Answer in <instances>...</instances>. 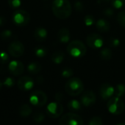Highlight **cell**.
Here are the masks:
<instances>
[{"instance_id":"cell-5","label":"cell","mask_w":125,"mask_h":125,"mask_svg":"<svg viewBox=\"0 0 125 125\" xmlns=\"http://www.w3.org/2000/svg\"><path fill=\"white\" fill-rule=\"evenodd\" d=\"M30 15L24 10H18L13 14V21L18 26H24L29 23Z\"/></svg>"},{"instance_id":"cell-8","label":"cell","mask_w":125,"mask_h":125,"mask_svg":"<svg viewBox=\"0 0 125 125\" xmlns=\"http://www.w3.org/2000/svg\"><path fill=\"white\" fill-rule=\"evenodd\" d=\"M63 112V106L59 102L50 103L46 107L47 115L52 119H57L60 117Z\"/></svg>"},{"instance_id":"cell-20","label":"cell","mask_w":125,"mask_h":125,"mask_svg":"<svg viewBox=\"0 0 125 125\" xmlns=\"http://www.w3.org/2000/svg\"><path fill=\"white\" fill-rule=\"evenodd\" d=\"M82 105H83V104L81 103H80L77 100H70L68 103V105H67L68 108L70 111H80L81 108H82Z\"/></svg>"},{"instance_id":"cell-15","label":"cell","mask_w":125,"mask_h":125,"mask_svg":"<svg viewBox=\"0 0 125 125\" xmlns=\"http://www.w3.org/2000/svg\"><path fill=\"white\" fill-rule=\"evenodd\" d=\"M96 28L102 33L108 32L111 29V24L105 18H100L96 22Z\"/></svg>"},{"instance_id":"cell-14","label":"cell","mask_w":125,"mask_h":125,"mask_svg":"<svg viewBox=\"0 0 125 125\" xmlns=\"http://www.w3.org/2000/svg\"><path fill=\"white\" fill-rule=\"evenodd\" d=\"M114 87L111 85L110 83H103L100 87V95L102 98L105 100H110L111 97H113V95H114Z\"/></svg>"},{"instance_id":"cell-33","label":"cell","mask_w":125,"mask_h":125,"mask_svg":"<svg viewBox=\"0 0 125 125\" xmlns=\"http://www.w3.org/2000/svg\"><path fill=\"white\" fill-rule=\"evenodd\" d=\"M12 35H13V32L10 30L5 29L1 31L0 37L2 40H8L9 38H10L12 37Z\"/></svg>"},{"instance_id":"cell-30","label":"cell","mask_w":125,"mask_h":125,"mask_svg":"<svg viewBox=\"0 0 125 125\" xmlns=\"http://www.w3.org/2000/svg\"><path fill=\"white\" fill-rule=\"evenodd\" d=\"M111 3L113 8L120 9L124 6L125 3V0H111Z\"/></svg>"},{"instance_id":"cell-28","label":"cell","mask_w":125,"mask_h":125,"mask_svg":"<svg viewBox=\"0 0 125 125\" xmlns=\"http://www.w3.org/2000/svg\"><path fill=\"white\" fill-rule=\"evenodd\" d=\"M74 74V71L70 67H66L64 68L62 72H61V75L65 78H71Z\"/></svg>"},{"instance_id":"cell-12","label":"cell","mask_w":125,"mask_h":125,"mask_svg":"<svg viewBox=\"0 0 125 125\" xmlns=\"http://www.w3.org/2000/svg\"><path fill=\"white\" fill-rule=\"evenodd\" d=\"M18 88L21 91L31 90L34 86V81L29 76H22L17 82Z\"/></svg>"},{"instance_id":"cell-18","label":"cell","mask_w":125,"mask_h":125,"mask_svg":"<svg viewBox=\"0 0 125 125\" xmlns=\"http://www.w3.org/2000/svg\"><path fill=\"white\" fill-rule=\"evenodd\" d=\"M41 69H42L41 65L38 62H35L29 63L27 66V70L32 75H36L39 73L41 71Z\"/></svg>"},{"instance_id":"cell-22","label":"cell","mask_w":125,"mask_h":125,"mask_svg":"<svg viewBox=\"0 0 125 125\" xmlns=\"http://www.w3.org/2000/svg\"><path fill=\"white\" fill-rule=\"evenodd\" d=\"M32 110L31 107L27 104H24L19 108V114L22 117L29 116L32 114Z\"/></svg>"},{"instance_id":"cell-2","label":"cell","mask_w":125,"mask_h":125,"mask_svg":"<svg viewBox=\"0 0 125 125\" xmlns=\"http://www.w3.org/2000/svg\"><path fill=\"white\" fill-rule=\"evenodd\" d=\"M66 51L71 56L74 58H81L86 54L87 48L82 41L76 40L69 43Z\"/></svg>"},{"instance_id":"cell-21","label":"cell","mask_w":125,"mask_h":125,"mask_svg":"<svg viewBox=\"0 0 125 125\" xmlns=\"http://www.w3.org/2000/svg\"><path fill=\"white\" fill-rule=\"evenodd\" d=\"M113 56V53L111 50L108 48H104L100 51V57L104 61H109Z\"/></svg>"},{"instance_id":"cell-36","label":"cell","mask_w":125,"mask_h":125,"mask_svg":"<svg viewBox=\"0 0 125 125\" xmlns=\"http://www.w3.org/2000/svg\"><path fill=\"white\" fill-rule=\"evenodd\" d=\"M14 83H15V81H14V79H13V78H11V77L7 78L4 80V81L3 82V84H4L5 86H7V87H12V86H13Z\"/></svg>"},{"instance_id":"cell-27","label":"cell","mask_w":125,"mask_h":125,"mask_svg":"<svg viewBox=\"0 0 125 125\" xmlns=\"http://www.w3.org/2000/svg\"><path fill=\"white\" fill-rule=\"evenodd\" d=\"M117 21L119 24L125 28V10L121 11L119 12L118 16H117Z\"/></svg>"},{"instance_id":"cell-37","label":"cell","mask_w":125,"mask_h":125,"mask_svg":"<svg viewBox=\"0 0 125 125\" xmlns=\"http://www.w3.org/2000/svg\"><path fill=\"white\" fill-rule=\"evenodd\" d=\"M103 13L105 16L107 17H112L114 15V10L112 7H107L104 10Z\"/></svg>"},{"instance_id":"cell-23","label":"cell","mask_w":125,"mask_h":125,"mask_svg":"<svg viewBox=\"0 0 125 125\" xmlns=\"http://www.w3.org/2000/svg\"><path fill=\"white\" fill-rule=\"evenodd\" d=\"M48 53V49L44 46H38L35 49V54L37 57L43 58Z\"/></svg>"},{"instance_id":"cell-6","label":"cell","mask_w":125,"mask_h":125,"mask_svg":"<svg viewBox=\"0 0 125 125\" xmlns=\"http://www.w3.org/2000/svg\"><path fill=\"white\" fill-rule=\"evenodd\" d=\"M60 125H83V119L74 113L64 114L60 119Z\"/></svg>"},{"instance_id":"cell-24","label":"cell","mask_w":125,"mask_h":125,"mask_svg":"<svg viewBox=\"0 0 125 125\" xmlns=\"http://www.w3.org/2000/svg\"><path fill=\"white\" fill-rule=\"evenodd\" d=\"M114 95L115 97H122L125 94V85L122 83H119L117 84L115 87H114Z\"/></svg>"},{"instance_id":"cell-39","label":"cell","mask_w":125,"mask_h":125,"mask_svg":"<svg viewBox=\"0 0 125 125\" xmlns=\"http://www.w3.org/2000/svg\"><path fill=\"white\" fill-rule=\"evenodd\" d=\"M111 0H97V3L100 5H105L110 3Z\"/></svg>"},{"instance_id":"cell-1","label":"cell","mask_w":125,"mask_h":125,"mask_svg":"<svg viewBox=\"0 0 125 125\" xmlns=\"http://www.w3.org/2000/svg\"><path fill=\"white\" fill-rule=\"evenodd\" d=\"M52 10L56 18L66 19L71 15L72 7L69 0H54L52 4Z\"/></svg>"},{"instance_id":"cell-4","label":"cell","mask_w":125,"mask_h":125,"mask_svg":"<svg viewBox=\"0 0 125 125\" xmlns=\"http://www.w3.org/2000/svg\"><path fill=\"white\" fill-rule=\"evenodd\" d=\"M107 107L108 111L113 115L122 114L125 109L124 101L118 97H113L110 100H108Z\"/></svg>"},{"instance_id":"cell-40","label":"cell","mask_w":125,"mask_h":125,"mask_svg":"<svg viewBox=\"0 0 125 125\" xmlns=\"http://www.w3.org/2000/svg\"><path fill=\"white\" fill-rule=\"evenodd\" d=\"M5 23H6V18L3 16H0V26L4 25Z\"/></svg>"},{"instance_id":"cell-19","label":"cell","mask_w":125,"mask_h":125,"mask_svg":"<svg viewBox=\"0 0 125 125\" xmlns=\"http://www.w3.org/2000/svg\"><path fill=\"white\" fill-rule=\"evenodd\" d=\"M64 58H65V54L63 51H56L52 55V61L56 64H59L62 63L64 60Z\"/></svg>"},{"instance_id":"cell-16","label":"cell","mask_w":125,"mask_h":125,"mask_svg":"<svg viewBox=\"0 0 125 125\" xmlns=\"http://www.w3.org/2000/svg\"><path fill=\"white\" fill-rule=\"evenodd\" d=\"M57 39L62 43H67L71 40L70 31L67 28H62L57 33Z\"/></svg>"},{"instance_id":"cell-32","label":"cell","mask_w":125,"mask_h":125,"mask_svg":"<svg viewBox=\"0 0 125 125\" xmlns=\"http://www.w3.org/2000/svg\"><path fill=\"white\" fill-rule=\"evenodd\" d=\"M9 61V55L7 53L4 51H0V63L1 64H6Z\"/></svg>"},{"instance_id":"cell-26","label":"cell","mask_w":125,"mask_h":125,"mask_svg":"<svg viewBox=\"0 0 125 125\" xmlns=\"http://www.w3.org/2000/svg\"><path fill=\"white\" fill-rule=\"evenodd\" d=\"M96 22L95 18L92 15H87L84 18V23L87 26H91L94 24H96Z\"/></svg>"},{"instance_id":"cell-9","label":"cell","mask_w":125,"mask_h":125,"mask_svg":"<svg viewBox=\"0 0 125 125\" xmlns=\"http://www.w3.org/2000/svg\"><path fill=\"white\" fill-rule=\"evenodd\" d=\"M86 44L92 49H99L102 47L104 40L101 35L96 33H91L86 37Z\"/></svg>"},{"instance_id":"cell-7","label":"cell","mask_w":125,"mask_h":125,"mask_svg":"<svg viewBox=\"0 0 125 125\" xmlns=\"http://www.w3.org/2000/svg\"><path fill=\"white\" fill-rule=\"evenodd\" d=\"M29 102L34 106L42 107L45 105L47 102V96L43 91L36 90L31 93L29 97Z\"/></svg>"},{"instance_id":"cell-17","label":"cell","mask_w":125,"mask_h":125,"mask_svg":"<svg viewBox=\"0 0 125 125\" xmlns=\"http://www.w3.org/2000/svg\"><path fill=\"white\" fill-rule=\"evenodd\" d=\"M48 35L47 30L43 27H38L34 31V37L38 42H43Z\"/></svg>"},{"instance_id":"cell-11","label":"cell","mask_w":125,"mask_h":125,"mask_svg":"<svg viewBox=\"0 0 125 125\" xmlns=\"http://www.w3.org/2000/svg\"><path fill=\"white\" fill-rule=\"evenodd\" d=\"M80 100H81V103L85 107H91L95 104L97 97L93 91L88 90L83 93L80 97Z\"/></svg>"},{"instance_id":"cell-35","label":"cell","mask_w":125,"mask_h":125,"mask_svg":"<svg viewBox=\"0 0 125 125\" xmlns=\"http://www.w3.org/2000/svg\"><path fill=\"white\" fill-rule=\"evenodd\" d=\"M74 6V8H75L76 11L78 12H82L85 10L84 4H83L81 1H75Z\"/></svg>"},{"instance_id":"cell-31","label":"cell","mask_w":125,"mask_h":125,"mask_svg":"<svg viewBox=\"0 0 125 125\" xmlns=\"http://www.w3.org/2000/svg\"><path fill=\"white\" fill-rule=\"evenodd\" d=\"M88 125H103V122L99 116H94L91 119Z\"/></svg>"},{"instance_id":"cell-34","label":"cell","mask_w":125,"mask_h":125,"mask_svg":"<svg viewBox=\"0 0 125 125\" xmlns=\"http://www.w3.org/2000/svg\"><path fill=\"white\" fill-rule=\"evenodd\" d=\"M8 4L13 9L18 8L21 4V0H8Z\"/></svg>"},{"instance_id":"cell-29","label":"cell","mask_w":125,"mask_h":125,"mask_svg":"<svg viewBox=\"0 0 125 125\" xmlns=\"http://www.w3.org/2000/svg\"><path fill=\"white\" fill-rule=\"evenodd\" d=\"M108 45L112 48H117L120 45V40L119 39L116 37H111L108 40Z\"/></svg>"},{"instance_id":"cell-25","label":"cell","mask_w":125,"mask_h":125,"mask_svg":"<svg viewBox=\"0 0 125 125\" xmlns=\"http://www.w3.org/2000/svg\"><path fill=\"white\" fill-rule=\"evenodd\" d=\"M32 119L36 123H41L45 119V115L43 114V113L41 111H36L33 114Z\"/></svg>"},{"instance_id":"cell-3","label":"cell","mask_w":125,"mask_h":125,"mask_svg":"<svg viewBox=\"0 0 125 125\" xmlns=\"http://www.w3.org/2000/svg\"><path fill=\"white\" fill-rule=\"evenodd\" d=\"M65 89L70 96H77L83 93L84 84L79 78H71L66 82Z\"/></svg>"},{"instance_id":"cell-42","label":"cell","mask_w":125,"mask_h":125,"mask_svg":"<svg viewBox=\"0 0 125 125\" xmlns=\"http://www.w3.org/2000/svg\"><path fill=\"white\" fill-rule=\"evenodd\" d=\"M3 85H4V84H3V83L0 81V90L1 89V88H2V86H3Z\"/></svg>"},{"instance_id":"cell-38","label":"cell","mask_w":125,"mask_h":125,"mask_svg":"<svg viewBox=\"0 0 125 125\" xmlns=\"http://www.w3.org/2000/svg\"><path fill=\"white\" fill-rule=\"evenodd\" d=\"M55 99L57 100V102L60 103L63 100V94L61 92H57L55 94Z\"/></svg>"},{"instance_id":"cell-10","label":"cell","mask_w":125,"mask_h":125,"mask_svg":"<svg viewBox=\"0 0 125 125\" xmlns=\"http://www.w3.org/2000/svg\"><path fill=\"white\" fill-rule=\"evenodd\" d=\"M24 46L18 40L12 41L8 46V53L13 57H20L24 54Z\"/></svg>"},{"instance_id":"cell-44","label":"cell","mask_w":125,"mask_h":125,"mask_svg":"<svg viewBox=\"0 0 125 125\" xmlns=\"http://www.w3.org/2000/svg\"><path fill=\"white\" fill-rule=\"evenodd\" d=\"M43 1H49V0H43Z\"/></svg>"},{"instance_id":"cell-41","label":"cell","mask_w":125,"mask_h":125,"mask_svg":"<svg viewBox=\"0 0 125 125\" xmlns=\"http://www.w3.org/2000/svg\"><path fill=\"white\" fill-rule=\"evenodd\" d=\"M37 82H38V83H39V84L42 83L43 82V77H42V76L38 77V78H37Z\"/></svg>"},{"instance_id":"cell-43","label":"cell","mask_w":125,"mask_h":125,"mask_svg":"<svg viewBox=\"0 0 125 125\" xmlns=\"http://www.w3.org/2000/svg\"><path fill=\"white\" fill-rule=\"evenodd\" d=\"M117 125H125V122H122V123H119Z\"/></svg>"},{"instance_id":"cell-13","label":"cell","mask_w":125,"mask_h":125,"mask_svg":"<svg viewBox=\"0 0 125 125\" xmlns=\"http://www.w3.org/2000/svg\"><path fill=\"white\" fill-rule=\"evenodd\" d=\"M10 73L15 76H18L21 75L24 71V66L23 63L20 61L13 60L11 61L8 65Z\"/></svg>"}]
</instances>
